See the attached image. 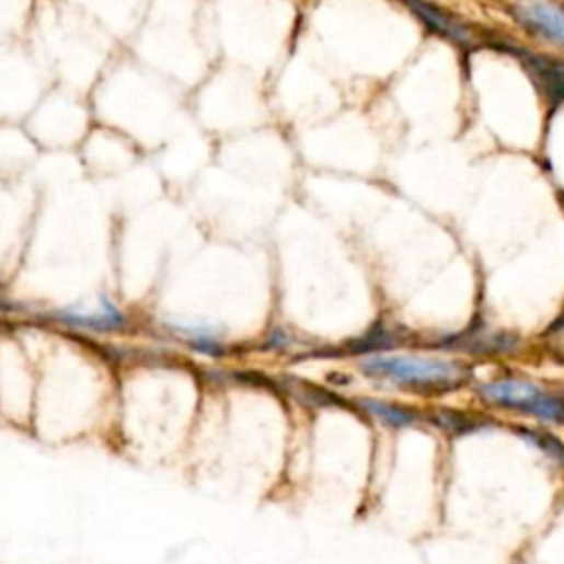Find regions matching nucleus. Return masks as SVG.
<instances>
[{"mask_svg": "<svg viewBox=\"0 0 564 564\" xmlns=\"http://www.w3.org/2000/svg\"><path fill=\"white\" fill-rule=\"evenodd\" d=\"M514 16L533 34L564 47V10L546 3V0H531V3L514 8Z\"/></svg>", "mask_w": 564, "mask_h": 564, "instance_id": "8", "label": "nucleus"}, {"mask_svg": "<svg viewBox=\"0 0 564 564\" xmlns=\"http://www.w3.org/2000/svg\"><path fill=\"white\" fill-rule=\"evenodd\" d=\"M165 366L139 364L117 378L111 437L137 461H161L176 435V402Z\"/></svg>", "mask_w": 564, "mask_h": 564, "instance_id": "2", "label": "nucleus"}, {"mask_svg": "<svg viewBox=\"0 0 564 564\" xmlns=\"http://www.w3.org/2000/svg\"><path fill=\"white\" fill-rule=\"evenodd\" d=\"M359 406L372 417L378 419L380 424L389 426V428H395V430H402V428H413L419 424V415L411 408H404L400 404H389V402H382V400H370V398H364L359 400Z\"/></svg>", "mask_w": 564, "mask_h": 564, "instance_id": "9", "label": "nucleus"}, {"mask_svg": "<svg viewBox=\"0 0 564 564\" xmlns=\"http://www.w3.org/2000/svg\"><path fill=\"white\" fill-rule=\"evenodd\" d=\"M408 3H411L413 12L419 14L422 21H426L435 32H439L457 43H470V32L459 21H454L452 16L441 12L439 8L426 3V0H408Z\"/></svg>", "mask_w": 564, "mask_h": 564, "instance_id": "10", "label": "nucleus"}, {"mask_svg": "<svg viewBox=\"0 0 564 564\" xmlns=\"http://www.w3.org/2000/svg\"><path fill=\"white\" fill-rule=\"evenodd\" d=\"M47 320L78 337H115L133 326L130 313L108 293L49 309Z\"/></svg>", "mask_w": 564, "mask_h": 564, "instance_id": "4", "label": "nucleus"}, {"mask_svg": "<svg viewBox=\"0 0 564 564\" xmlns=\"http://www.w3.org/2000/svg\"><path fill=\"white\" fill-rule=\"evenodd\" d=\"M0 346V413L12 424L30 426L34 389H36V364L21 342H8Z\"/></svg>", "mask_w": 564, "mask_h": 564, "instance_id": "5", "label": "nucleus"}, {"mask_svg": "<svg viewBox=\"0 0 564 564\" xmlns=\"http://www.w3.org/2000/svg\"><path fill=\"white\" fill-rule=\"evenodd\" d=\"M483 402L522 413L544 424L564 426V398L525 380H496L479 389Z\"/></svg>", "mask_w": 564, "mask_h": 564, "instance_id": "6", "label": "nucleus"}, {"mask_svg": "<svg viewBox=\"0 0 564 564\" xmlns=\"http://www.w3.org/2000/svg\"><path fill=\"white\" fill-rule=\"evenodd\" d=\"M34 364V435L51 444L80 441L102 430L111 435L117 378L104 359L71 342H51Z\"/></svg>", "mask_w": 564, "mask_h": 564, "instance_id": "1", "label": "nucleus"}, {"mask_svg": "<svg viewBox=\"0 0 564 564\" xmlns=\"http://www.w3.org/2000/svg\"><path fill=\"white\" fill-rule=\"evenodd\" d=\"M159 326L163 333H168L172 339L181 342L183 346L191 348L197 355L204 357H221L226 353V339L221 331L204 322L199 318H187V315H163L159 320Z\"/></svg>", "mask_w": 564, "mask_h": 564, "instance_id": "7", "label": "nucleus"}, {"mask_svg": "<svg viewBox=\"0 0 564 564\" xmlns=\"http://www.w3.org/2000/svg\"><path fill=\"white\" fill-rule=\"evenodd\" d=\"M361 372L375 380H384L395 387L411 389H454L465 378V366L439 359V357H419V355H370L359 364Z\"/></svg>", "mask_w": 564, "mask_h": 564, "instance_id": "3", "label": "nucleus"}, {"mask_svg": "<svg viewBox=\"0 0 564 564\" xmlns=\"http://www.w3.org/2000/svg\"><path fill=\"white\" fill-rule=\"evenodd\" d=\"M527 62L536 69V76L544 84L549 95L555 100H564V62L546 60L542 56H529Z\"/></svg>", "mask_w": 564, "mask_h": 564, "instance_id": "11", "label": "nucleus"}, {"mask_svg": "<svg viewBox=\"0 0 564 564\" xmlns=\"http://www.w3.org/2000/svg\"><path fill=\"white\" fill-rule=\"evenodd\" d=\"M433 419H435V424L439 428H444L452 437L472 435V433L485 430V426H487L481 419H474V417H468V415H459V413H441V415H435Z\"/></svg>", "mask_w": 564, "mask_h": 564, "instance_id": "13", "label": "nucleus"}, {"mask_svg": "<svg viewBox=\"0 0 564 564\" xmlns=\"http://www.w3.org/2000/svg\"><path fill=\"white\" fill-rule=\"evenodd\" d=\"M518 437H522L527 444H531L533 448H538L542 454H546L549 459H553L555 463H560L564 468V444L542 430L536 428H520L516 430Z\"/></svg>", "mask_w": 564, "mask_h": 564, "instance_id": "12", "label": "nucleus"}]
</instances>
